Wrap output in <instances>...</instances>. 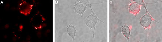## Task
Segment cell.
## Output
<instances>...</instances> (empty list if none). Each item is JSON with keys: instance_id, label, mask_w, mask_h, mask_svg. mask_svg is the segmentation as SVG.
Listing matches in <instances>:
<instances>
[{"instance_id": "1", "label": "cell", "mask_w": 162, "mask_h": 42, "mask_svg": "<svg viewBox=\"0 0 162 42\" xmlns=\"http://www.w3.org/2000/svg\"><path fill=\"white\" fill-rule=\"evenodd\" d=\"M91 15L88 16L86 18L85 20V23L86 25L88 27H89L90 30L93 29V38L94 39V31L96 27V25L97 24L98 21L102 22L104 23V22L100 20L98 17L97 15L93 10L91 11Z\"/></svg>"}, {"instance_id": "2", "label": "cell", "mask_w": 162, "mask_h": 42, "mask_svg": "<svg viewBox=\"0 0 162 42\" xmlns=\"http://www.w3.org/2000/svg\"><path fill=\"white\" fill-rule=\"evenodd\" d=\"M145 9L146 10V14L141 17L140 20V24L141 26L144 28L145 30L148 29L149 31L152 21H153L157 22V21H156L152 16L150 14L148 11L146 7H145ZM149 31L148 33H149Z\"/></svg>"}, {"instance_id": "3", "label": "cell", "mask_w": 162, "mask_h": 42, "mask_svg": "<svg viewBox=\"0 0 162 42\" xmlns=\"http://www.w3.org/2000/svg\"><path fill=\"white\" fill-rule=\"evenodd\" d=\"M128 6L129 12L130 13L134 15L136 17L141 11V6L131 1Z\"/></svg>"}, {"instance_id": "4", "label": "cell", "mask_w": 162, "mask_h": 42, "mask_svg": "<svg viewBox=\"0 0 162 42\" xmlns=\"http://www.w3.org/2000/svg\"><path fill=\"white\" fill-rule=\"evenodd\" d=\"M74 7L75 13L82 15L87 10V7L83 4L77 2V3L74 5Z\"/></svg>"}, {"instance_id": "5", "label": "cell", "mask_w": 162, "mask_h": 42, "mask_svg": "<svg viewBox=\"0 0 162 42\" xmlns=\"http://www.w3.org/2000/svg\"><path fill=\"white\" fill-rule=\"evenodd\" d=\"M122 34L126 38L128 41L130 40L131 33V29L130 27L125 24L121 27Z\"/></svg>"}, {"instance_id": "6", "label": "cell", "mask_w": 162, "mask_h": 42, "mask_svg": "<svg viewBox=\"0 0 162 42\" xmlns=\"http://www.w3.org/2000/svg\"><path fill=\"white\" fill-rule=\"evenodd\" d=\"M67 33L70 37L73 40H75L76 30L73 26L71 24L69 25L67 27Z\"/></svg>"}, {"instance_id": "7", "label": "cell", "mask_w": 162, "mask_h": 42, "mask_svg": "<svg viewBox=\"0 0 162 42\" xmlns=\"http://www.w3.org/2000/svg\"><path fill=\"white\" fill-rule=\"evenodd\" d=\"M77 2L83 4L86 6L89 7L91 9V11L93 10L91 7L92 4L90 3L89 1H88V0H80V1H79Z\"/></svg>"}, {"instance_id": "8", "label": "cell", "mask_w": 162, "mask_h": 42, "mask_svg": "<svg viewBox=\"0 0 162 42\" xmlns=\"http://www.w3.org/2000/svg\"><path fill=\"white\" fill-rule=\"evenodd\" d=\"M131 2L138 4V5L143 7L144 8H145V7H146V4L144 3V1L143 0H134V1H131Z\"/></svg>"}]
</instances>
